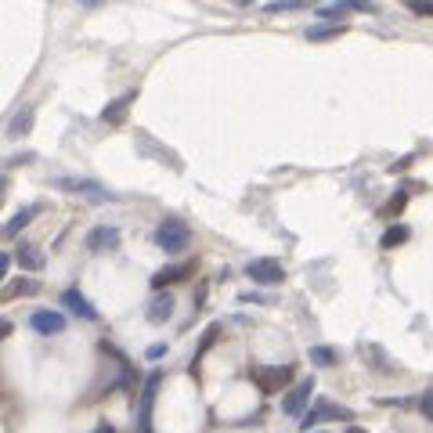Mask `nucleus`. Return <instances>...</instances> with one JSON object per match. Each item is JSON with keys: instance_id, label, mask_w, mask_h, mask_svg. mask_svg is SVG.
Masks as SVG:
<instances>
[{"instance_id": "nucleus-1", "label": "nucleus", "mask_w": 433, "mask_h": 433, "mask_svg": "<svg viewBox=\"0 0 433 433\" xmlns=\"http://www.w3.org/2000/svg\"><path fill=\"white\" fill-rule=\"evenodd\" d=\"M249 379L260 394H282L293 383V365H256Z\"/></svg>"}, {"instance_id": "nucleus-2", "label": "nucleus", "mask_w": 433, "mask_h": 433, "mask_svg": "<svg viewBox=\"0 0 433 433\" xmlns=\"http://www.w3.org/2000/svg\"><path fill=\"white\" fill-rule=\"evenodd\" d=\"M155 246L162 249V253H184L188 246H192V228L184 224V221H162L159 228H155Z\"/></svg>"}, {"instance_id": "nucleus-3", "label": "nucleus", "mask_w": 433, "mask_h": 433, "mask_svg": "<svg viewBox=\"0 0 433 433\" xmlns=\"http://www.w3.org/2000/svg\"><path fill=\"white\" fill-rule=\"evenodd\" d=\"M58 192H73V195H83V199H90V202H113L116 195L108 192L105 184H98V181H87V177H54L51 181Z\"/></svg>"}, {"instance_id": "nucleus-4", "label": "nucleus", "mask_w": 433, "mask_h": 433, "mask_svg": "<svg viewBox=\"0 0 433 433\" xmlns=\"http://www.w3.org/2000/svg\"><path fill=\"white\" fill-rule=\"evenodd\" d=\"M246 275L256 286H282L286 282V267L278 260H271V256H260V260H249L246 264Z\"/></svg>"}, {"instance_id": "nucleus-5", "label": "nucleus", "mask_w": 433, "mask_h": 433, "mask_svg": "<svg viewBox=\"0 0 433 433\" xmlns=\"http://www.w3.org/2000/svg\"><path fill=\"white\" fill-rule=\"evenodd\" d=\"M195 267H199V260H181V264H167V267H159L155 275H152V289L155 293H162L167 286H177V282H188L192 275H195Z\"/></svg>"}, {"instance_id": "nucleus-6", "label": "nucleus", "mask_w": 433, "mask_h": 433, "mask_svg": "<svg viewBox=\"0 0 433 433\" xmlns=\"http://www.w3.org/2000/svg\"><path fill=\"white\" fill-rule=\"evenodd\" d=\"M329 419L350 422V412H347L343 405H333V401H318L314 408H307V412L300 415V426H303V433H311V426H318V422H329Z\"/></svg>"}, {"instance_id": "nucleus-7", "label": "nucleus", "mask_w": 433, "mask_h": 433, "mask_svg": "<svg viewBox=\"0 0 433 433\" xmlns=\"http://www.w3.org/2000/svg\"><path fill=\"white\" fill-rule=\"evenodd\" d=\"M311 394H314V375H307V379H300V383L282 397V412L286 415H293V419H300L303 412H307V405H311Z\"/></svg>"}, {"instance_id": "nucleus-8", "label": "nucleus", "mask_w": 433, "mask_h": 433, "mask_svg": "<svg viewBox=\"0 0 433 433\" xmlns=\"http://www.w3.org/2000/svg\"><path fill=\"white\" fill-rule=\"evenodd\" d=\"M83 246L87 253H108V249H116L120 246V228L116 224H98L83 235Z\"/></svg>"}, {"instance_id": "nucleus-9", "label": "nucleus", "mask_w": 433, "mask_h": 433, "mask_svg": "<svg viewBox=\"0 0 433 433\" xmlns=\"http://www.w3.org/2000/svg\"><path fill=\"white\" fill-rule=\"evenodd\" d=\"M162 383V372L152 368L148 379H145V387H141V405H137V422H141V433H148V419H152V405H155V390Z\"/></svg>"}, {"instance_id": "nucleus-10", "label": "nucleus", "mask_w": 433, "mask_h": 433, "mask_svg": "<svg viewBox=\"0 0 433 433\" xmlns=\"http://www.w3.org/2000/svg\"><path fill=\"white\" fill-rule=\"evenodd\" d=\"M29 325H33L40 336H62L66 333V314L62 311H33L29 314Z\"/></svg>"}, {"instance_id": "nucleus-11", "label": "nucleus", "mask_w": 433, "mask_h": 433, "mask_svg": "<svg viewBox=\"0 0 433 433\" xmlns=\"http://www.w3.org/2000/svg\"><path fill=\"white\" fill-rule=\"evenodd\" d=\"M62 307H66V311H73V314H76V318H83V321H98L94 303H90L80 289H66V293H62Z\"/></svg>"}, {"instance_id": "nucleus-12", "label": "nucleus", "mask_w": 433, "mask_h": 433, "mask_svg": "<svg viewBox=\"0 0 433 433\" xmlns=\"http://www.w3.org/2000/svg\"><path fill=\"white\" fill-rule=\"evenodd\" d=\"M145 318L152 321V325H162V321H170L174 318V296L162 289V293H155L152 296V303H148V311H145Z\"/></svg>"}, {"instance_id": "nucleus-13", "label": "nucleus", "mask_w": 433, "mask_h": 433, "mask_svg": "<svg viewBox=\"0 0 433 433\" xmlns=\"http://www.w3.org/2000/svg\"><path fill=\"white\" fill-rule=\"evenodd\" d=\"M134 98H137V90H127L123 98L108 101V105H105V113H101V120H105V123H113V127H120V123L127 120V105H130Z\"/></svg>"}, {"instance_id": "nucleus-14", "label": "nucleus", "mask_w": 433, "mask_h": 433, "mask_svg": "<svg viewBox=\"0 0 433 433\" xmlns=\"http://www.w3.org/2000/svg\"><path fill=\"white\" fill-rule=\"evenodd\" d=\"M15 253V260H19V267H26V271H40L43 267V253L36 249V246H19V249H11Z\"/></svg>"}, {"instance_id": "nucleus-15", "label": "nucleus", "mask_w": 433, "mask_h": 433, "mask_svg": "<svg viewBox=\"0 0 433 433\" xmlns=\"http://www.w3.org/2000/svg\"><path fill=\"white\" fill-rule=\"evenodd\" d=\"M408 239H412L408 224H390V228L383 231V239H379V246H383V249H397V246H405Z\"/></svg>"}, {"instance_id": "nucleus-16", "label": "nucleus", "mask_w": 433, "mask_h": 433, "mask_svg": "<svg viewBox=\"0 0 433 433\" xmlns=\"http://www.w3.org/2000/svg\"><path fill=\"white\" fill-rule=\"evenodd\" d=\"M33 120H36L33 108H22V113L11 120V127H8V137H26V134L33 130Z\"/></svg>"}, {"instance_id": "nucleus-17", "label": "nucleus", "mask_w": 433, "mask_h": 433, "mask_svg": "<svg viewBox=\"0 0 433 433\" xmlns=\"http://www.w3.org/2000/svg\"><path fill=\"white\" fill-rule=\"evenodd\" d=\"M36 213H40V206H26V209H19V213L11 216V221H8V228H4V231H8V235H19L22 228H29V221H33Z\"/></svg>"}, {"instance_id": "nucleus-18", "label": "nucleus", "mask_w": 433, "mask_h": 433, "mask_svg": "<svg viewBox=\"0 0 433 433\" xmlns=\"http://www.w3.org/2000/svg\"><path fill=\"white\" fill-rule=\"evenodd\" d=\"M347 33V22H333V26H311L307 29V40H333V36H343Z\"/></svg>"}, {"instance_id": "nucleus-19", "label": "nucleus", "mask_w": 433, "mask_h": 433, "mask_svg": "<svg viewBox=\"0 0 433 433\" xmlns=\"http://www.w3.org/2000/svg\"><path fill=\"white\" fill-rule=\"evenodd\" d=\"M340 361V354L333 350V347H311V365H318V368H333Z\"/></svg>"}, {"instance_id": "nucleus-20", "label": "nucleus", "mask_w": 433, "mask_h": 433, "mask_svg": "<svg viewBox=\"0 0 433 433\" xmlns=\"http://www.w3.org/2000/svg\"><path fill=\"white\" fill-rule=\"evenodd\" d=\"M307 4H318V0H271L267 11L278 15V11H296V8H307Z\"/></svg>"}, {"instance_id": "nucleus-21", "label": "nucleus", "mask_w": 433, "mask_h": 433, "mask_svg": "<svg viewBox=\"0 0 433 433\" xmlns=\"http://www.w3.org/2000/svg\"><path fill=\"white\" fill-rule=\"evenodd\" d=\"M216 336H221V325H209V329L202 333V343H199V354H195V361H192V372H195V365H199V358H202V354H206V350H209V347L216 343Z\"/></svg>"}, {"instance_id": "nucleus-22", "label": "nucleus", "mask_w": 433, "mask_h": 433, "mask_svg": "<svg viewBox=\"0 0 433 433\" xmlns=\"http://www.w3.org/2000/svg\"><path fill=\"white\" fill-rule=\"evenodd\" d=\"M405 4H408V11H415L422 19H433V0H405Z\"/></svg>"}, {"instance_id": "nucleus-23", "label": "nucleus", "mask_w": 433, "mask_h": 433, "mask_svg": "<svg viewBox=\"0 0 433 433\" xmlns=\"http://www.w3.org/2000/svg\"><path fill=\"white\" fill-rule=\"evenodd\" d=\"M318 15H321V19H340V22H343V15H350V11H347V4L340 0V4H325Z\"/></svg>"}, {"instance_id": "nucleus-24", "label": "nucleus", "mask_w": 433, "mask_h": 433, "mask_svg": "<svg viewBox=\"0 0 433 433\" xmlns=\"http://www.w3.org/2000/svg\"><path fill=\"white\" fill-rule=\"evenodd\" d=\"M405 202H408V195H405V192H397V195H394V199L383 206V216H394V213H401V209H405Z\"/></svg>"}, {"instance_id": "nucleus-25", "label": "nucleus", "mask_w": 433, "mask_h": 433, "mask_svg": "<svg viewBox=\"0 0 433 433\" xmlns=\"http://www.w3.org/2000/svg\"><path fill=\"white\" fill-rule=\"evenodd\" d=\"M33 293H40V282H33V278H22V282L11 289V296H33Z\"/></svg>"}, {"instance_id": "nucleus-26", "label": "nucleus", "mask_w": 433, "mask_h": 433, "mask_svg": "<svg viewBox=\"0 0 433 433\" xmlns=\"http://www.w3.org/2000/svg\"><path fill=\"white\" fill-rule=\"evenodd\" d=\"M419 412H422V419L433 422V390H426V394L419 397Z\"/></svg>"}, {"instance_id": "nucleus-27", "label": "nucleus", "mask_w": 433, "mask_h": 433, "mask_svg": "<svg viewBox=\"0 0 433 433\" xmlns=\"http://www.w3.org/2000/svg\"><path fill=\"white\" fill-rule=\"evenodd\" d=\"M343 4H347V11H375L372 0H343Z\"/></svg>"}, {"instance_id": "nucleus-28", "label": "nucleus", "mask_w": 433, "mask_h": 433, "mask_svg": "<svg viewBox=\"0 0 433 433\" xmlns=\"http://www.w3.org/2000/svg\"><path fill=\"white\" fill-rule=\"evenodd\" d=\"M145 354H148V358H152V361H159V358H162V354H167V343H152V347H148V350H145Z\"/></svg>"}, {"instance_id": "nucleus-29", "label": "nucleus", "mask_w": 433, "mask_h": 433, "mask_svg": "<svg viewBox=\"0 0 433 433\" xmlns=\"http://www.w3.org/2000/svg\"><path fill=\"white\" fill-rule=\"evenodd\" d=\"M8 267H11V253H0V282L8 278Z\"/></svg>"}, {"instance_id": "nucleus-30", "label": "nucleus", "mask_w": 433, "mask_h": 433, "mask_svg": "<svg viewBox=\"0 0 433 433\" xmlns=\"http://www.w3.org/2000/svg\"><path fill=\"white\" fill-rule=\"evenodd\" d=\"M8 336H11V321H8V318H0V343H4Z\"/></svg>"}, {"instance_id": "nucleus-31", "label": "nucleus", "mask_w": 433, "mask_h": 433, "mask_svg": "<svg viewBox=\"0 0 433 433\" xmlns=\"http://www.w3.org/2000/svg\"><path fill=\"white\" fill-rule=\"evenodd\" d=\"M90 433H116V426H108V422H98Z\"/></svg>"}, {"instance_id": "nucleus-32", "label": "nucleus", "mask_w": 433, "mask_h": 433, "mask_svg": "<svg viewBox=\"0 0 433 433\" xmlns=\"http://www.w3.org/2000/svg\"><path fill=\"white\" fill-rule=\"evenodd\" d=\"M231 4H235V8H253L256 0H231Z\"/></svg>"}, {"instance_id": "nucleus-33", "label": "nucleus", "mask_w": 433, "mask_h": 433, "mask_svg": "<svg viewBox=\"0 0 433 433\" xmlns=\"http://www.w3.org/2000/svg\"><path fill=\"white\" fill-rule=\"evenodd\" d=\"M347 433H365V429H358V426H350V429H347Z\"/></svg>"}, {"instance_id": "nucleus-34", "label": "nucleus", "mask_w": 433, "mask_h": 433, "mask_svg": "<svg viewBox=\"0 0 433 433\" xmlns=\"http://www.w3.org/2000/svg\"><path fill=\"white\" fill-rule=\"evenodd\" d=\"M0 206H4V195H0Z\"/></svg>"}, {"instance_id": "nucleus-35", "label": "nucleus", "mask_w": 433, "mask_h": 433, "mask_svg": "<svg viewBox=\"0 0 433 433\" xmlns=\"http://www.w3.org/2000/svg\"><path fill=\"white\" fill-rule=\"evenodd\" d=\"M148 433H152V429H148Z\"/></svg>"}]
</instances>
